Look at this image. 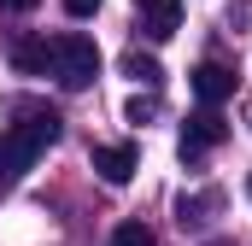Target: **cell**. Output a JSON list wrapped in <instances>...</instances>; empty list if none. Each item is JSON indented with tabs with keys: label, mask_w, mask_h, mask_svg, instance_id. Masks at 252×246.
<instances>
[{
	"label": "cell",
	"mask_w": 252,
	"mask_h": 246,
	"mask_svg": "<svg viewBox=\"0 0 252 246\" xmlns=\"http://www.w3.org/2000/svg\"><path fill=\"white\" fill-rule=\"evenodd\" d=\"M53 141H59V112H47V106H24L18 123L0 129V187L18 182Z\"/></svg>",
	"instance_id": "obj_1"
},
{
	"label": "cell",
	"mask_w": 252,
	"mask_h": 246,
	"mask_svg": "<svg viewBox=\"0 0 252 246\" xmlns=\"http://www.w3.org/2000/svg\"><path fill=\"white\" fill-rule=\"evenodd\" d=\"M53 76H59V88H88L94 76H100V47L88 41V35H59L53 41Z\"/></svg>",
	"instance_id": "obj_2"
},
{
	"label": "cell",
	"mask_w": 252,
	"mask_h": 246,
	"mask_svg": "<svg viewBox=\"0 0 252 246\" xmlns=\"http://www.w3.org/2000/svg\"><path fill=\"white\" fill-rule=\"evenodd\" d=\"M229 141V123H223V112H211V106H199L188 123H182V141H176V153H182V164H193V158H205L211 147H223Z\"/></svg>",
	"instance_id": "obj_3"
},
{
	"label": "cell",
	"mask_w": 252,
	"mask_h": 246,
	"mask_svg": "<svg viewBox=\"0 0 252 246\" xmlns=\"http://www.w3.org/2000/svg\"><path fill=\"white\" fill-rule=\"evenodd\" d=\"M135 164H141V153L129 141H100L94 147V170H100V182H112V187H124L135 176Z\"/></svg>",
	"instance_id": "obj_4"
},
{
	"label": "cell",
	"mask_w": 252,
	"mask_h": 246,
	"mask_svg": "<svg viewBox=\"0 0 252 246\" xmlns=\"http://www.w3.org/2000/svg\"><path fill=\"white\" fill-rule=\"evenodd\" d=\"M135 18L153 41H170L182 30V0H135Z\"/></svg>",
	"instance_id": "obj_5"
},
{
	"label": "cell",
	"mask_w": 252,
	"mask_h": 246,
	"mask_svg": "<svg viewBox=\"0 0 252 246\" xmlns=\"http://www.w3.org/2000/svg\"><path fill=\"white\" fill-rule=\"evenodd\" d=\"M193 94H199V106H211V112H217V106L235 94V70H229V64H217V59H205L199 70H193Z\"/></svg>",
	"instance_id": "obj_6"
},
{
	"label": "cell",
	"mask_w": 252,
	"mask_h": 246,
	"mask_svg": "<svg viewBox=\"0 0 252 246\" xmlns=\"http://www.w3.org/2000/svg\"><path fill=\"white\" fill-rule=\"evenodd\" d=\"M12 64H18L24 76L53 70V41H41V35H18V41H12Z\"/></svg>",
	"instance_id": "obj_7"
},
{
	"label": "cell",
	"mask_w": 252,
	"mask_h": 246,
	"mask_svg": "<svg viewBox=\"0 0 252 246\" xmlns=\"http://www.w3.org/2000/svg\"><path fill=\"white\" fill-rule=\"evenodd\" d=\"M124 76H135L141 88H158V82H164L158 59H153V53H141V47H135V53H124Z\"/></svg>",
	"instance_id": "obj_8"
},
{
	"label": "cell",
	"mask_w": 252,
	"mask_h": 246,
	"mask_svg": "<svg viewBox=\"0 0 252 246\" xmlns=\"http://www.w3.org/2000/svg\"><path fill=\"white\" fill-rule=\"evenodd\" d=\"M112 246H158V241H153L147 223H118V229H112Z\"/></svg>",
	"instance_id": "obj_9"
},
{
	"label": "cell",
	"mask_w": 252,
	"mask_h": 246,
	"mask_svg": "<svg viewBox=\"0 0 252 246\" xmlns=\"http://www.w3.org/2000/svg\"><path fill=\"white\" fill-rule=\"evenodd\" d=\"M205 211H217V193H199V199H182V205H176L182 229H188V223H205Z\"/></svg>",
	"instance_id": "obj_10"
},
{
	"label": "cell",
	"mask_w": 252,
	"mask_h": 246,
	"mask_svg": "<svg viewBox=\"0 0 252 246\" xmlns=\"http://www.w3.org/2000/svg\"><path fill=\"white\" fill-rule=\"evenodd\" d=\"M124 118H129V123H147V118H158V100H153V94H147V100L135 94V100L124 106Z\"/></svg>",
	"instance_id": "obj_11"
},
{
	"label": "cell",
	"mask_w": 252,
	"mask_h": 246,
	"mask_svg": "<svg viewBox=\"0 0 252 246\" xmlns=\"http://www.w3.org/2000/svg\"><path fill=\"white\" fill-rule=\"evenodd\" d=\"M94 6H100V0H64V12H70V18H88Z\"/></svg>",
	"instance_id": "obj_12"
},
{
	"label": "cell",
	"mask_w": 252,
	"mask_h": 246,
	"mask_svg": "<svg viewBox=\"0 0 252 246\" xmlns=\"http://www.w3.org/2000/svg\"><path fill=\"white\" fill-rule=\"evenodd\" d=\"M0 6H6V12H30L35 0H0Z\"/></svg>",
	"instance_id": "obj_13"
},
{
	"label": "cell",
	"mask_w": 252,
	"mask_h": 246,
	"mask_svg": "<svg viewBox=\"0 0 252 246\" xmlns=\"http://www.w3.org/2000/svg\"><path fill=\"white\" fill-rule=\"evenodd\" d=\"M205 246H229V241H205Z\"/></svg>",
	"instance_id": "obj_14"
},
{
	"label": "cell",
	"mask_w": 252,
	"mask_h": 246,
	"mask_svg": "<svg viewBox=\"0 0 252 246\" xmlns=\"http://www.w3.org/2000/svg\"><path fill=\"white\" fill-rule=\"evenodd\" d=\"M247 193H252V182H247Z\"/></svg>",
	"instance_id": "obj_15"
}]
</instances>
